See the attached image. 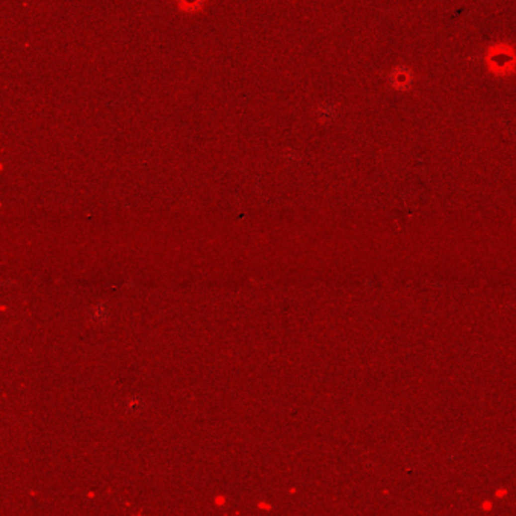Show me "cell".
I'll return each instance as SVG.
<instances>
[{
  "label": "cell",
  "mask_w": 516,
  "mask_h": 516,
  "mask_svg": "<svg viewBox=\"0 0 516 516\" xmlns=\"http://www.w3.org/2000/svg\"><path fill=\"white\" fill-rule=\"evenodd\" d=\"M202 3V0H182V6L185 9H196L197 5Z\"/></svg>",
  "instance_id": "1"
}]
</instances>
